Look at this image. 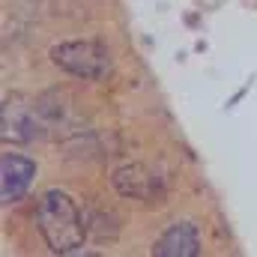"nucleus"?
<instances>
[{
    "label": "nucleus",
    "instance_id": "obj_5",
    "mask_svg": "<svg viewBox=\"0 0 257 257\" xmlns=\"http://www.w3.org/2000/svg\"><path fill=\"white\" fill-rule=\"evenodd\" d=\"M33 177H36V162L30 156H24V153L6 150L3 159H0V194H3V203H18L30 192Z\"/></svg>",
    "mask_w": 257,
    "mask_h": 257
},
{
    "label": "nucleus",
    "instance_id": "obj_1",
    "mask_svg": "<svg viewBox=\"0 0 257 257\" xmlns=\"http://www.w3.org/2000/svg\"><path fill=\"white\" fill-rule=\"evenodd\" d=\"M33 221H36V230H39L45 248L54 257H66L84 248V242L90 236L87 221H84V209L66 189H57V186L45 189L36 197Z\"/></svg>",
    "mask_w": 257,
    "mask_h": 257
},
{
    "label": "nucleus",
    "instance_id": "obj_4",
    "mask_svg": "<svg viewBox=\"0 0 257 257\" xmlns=\"http://www.w3.org/2000/svg\"><path fill=\"white\" fill-rule=\"evenodd\" d=\"M150 257H200V230L189 218L171 221L156 239Z\"/></svg>",
    "mask_w": 257,
    "mask_h": 257
},
{
    "label": "nucleus",
    "instance_id": "obj_3",
    "mask_svg": "<svg viewBox=\"0 0 257 257\" xmlns=\"http://www.w3.org/2000/svg\"><path fill=\"white\" fill-rule=\"evenodd\" d=\"M111 189L123 200H138V203H162L165 200V180L144 162H126L111 171Z\"/></svg>",
    "mask_w": 257,
    "mask_h": 257
},
{
    "label": "nucleus",
    "instance_id": "obj_8",
    "mask_svg": "<svg viewBox=\"0 0 257 257\" xmlns=\"http://www.w3.org/2000/svg\"><path fill=\"white\" fill-rule=\"evenodd\" d=\"M66 257H108V254H102L96 248H78V251H72V254H66Z\"/></svg>",
    "mask_w": 257,
    "mask_h": 257
},
{
    "label": "nucleus",
    "instance_id": "obj_6",
    "mask_svg": "<svg viewBox=\"0 0 257 257\" xmlns=\"http://www.w3.org/2000/svg\"><path fill=\"white\" fill-rule=\"evenodd\" d=\"M3 138L15 141V144H30L36 138H42V123L36 120V111H30L27 105H15L6 99L3 105Z\"/></svg>",
    "mask_w": 257,
    "mask_h": 257
},
{
    "label": "nucleus",
    "instance_id": "obj_7",
    "mask_svg": "<svg viewBox=\"0 0 257 257\" xmlns=\"http://www.w3.org/2000/svg\"><path fill=\"white\" fill-rule=\"evenodd\" d=\"M93 209L96 212H84L87 233L99 236V239H114L117 230H120V218L114 215V209H108V206H93Z\"/></svg>",
    "mask_w": 257,
    "mask_h": 257
},
{
    "label": "nucleus",
    "instance_id": "obj_2",
    "mask_svg": "<svg viewBox=\"0 0 257 257\" xmlns=\"http://www.w3.org/2000/svg\"><path fill=\"white\" fill-rule=\"evenodd\" d=\"M48 57L60 72L72 75V78H81V81H105L111 75V66H114L111 48L93 36L54 42L48 48Z\"/></svg>",
    "mask_w": 257,
    "mask_h": 257
}]
</instances>
